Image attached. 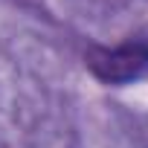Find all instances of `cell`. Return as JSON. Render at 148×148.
Instances as JSON below:
<instances>
[{"label":"cell","instance_id":"1","mask_svg":"<svg viewBox=\"0 0 148 148\" xmlns=\"http://www.w3.org/2000/svg\"><path fill=\"white\" fill-rule=\"evenodd\" d=\"M84 67L105 87H128L148 76V38L128 35L113 47L87 44Z\"/></svg>","mask_w":148,"mask_h":148}]
</instances>
